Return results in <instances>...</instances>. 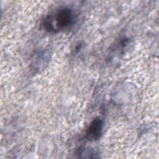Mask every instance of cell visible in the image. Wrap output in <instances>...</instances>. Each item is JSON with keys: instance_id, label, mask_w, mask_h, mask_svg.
<instances>
[{"instance_id": "obj_1", "label": "cell", "mask_w": 159, "mask_h": 159, "mask_svg": "<svg viewBox=\"0 0 159 159\" xmlns=\"http://www.w3.org/2000/svg\"><path fill=\"white\" fill-rule=\"evenodd\" d=\"M76 20L74 11L68 7H61L48 15L43 20L44 29L50 32H58L72 27Z\"/></svg>"}, {"instance_id": "obj_2", "label": "cell", "mask_w": 159, "mask_h": 159, "mask_svg": "<svg viewBox=\"0 0 159 159\" xmlns=\"http://www.w3.org/2000/svg\"><path fill=\"white\" fill-rule=\"evenodd\" d=\"M103 126L102 120L99 117H96L87 127L84 137L89 141L98 140L102 134Z\"/></svg>"}]
</instances>
